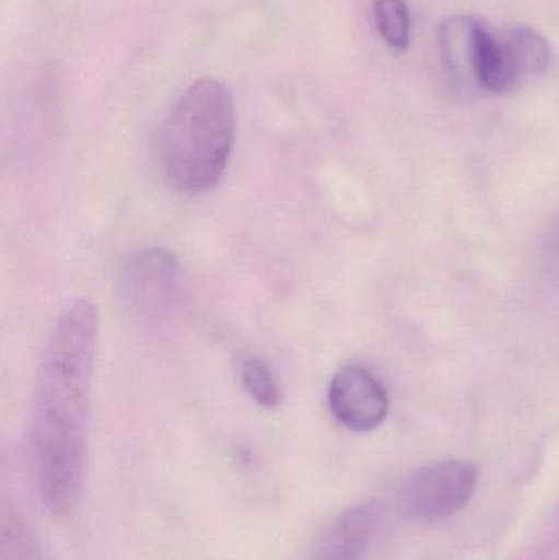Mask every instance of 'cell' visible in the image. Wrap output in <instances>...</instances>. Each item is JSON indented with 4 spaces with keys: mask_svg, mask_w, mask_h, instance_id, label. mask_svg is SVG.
Returning a JSON list of instances; mask_svg holds the SVG:
<instances>
[{
    "mask_svg": "<svg viewBox=\"0 0 559 560\" xmlns=\"http://www.w3.org/2000/svg\"><path fill=\"white\" fill-rule=\"evenodd\" d=\"M97 338L94 303L88 299L69 303L46 339L33 382V469L39 499L55 516L72 512L84 492Z\"/></svg>",
    "mask_w": 559,
    "mask_h": 560,
    "instance_id": "1",
    "label": "cell"
},
{
    "mask_svg": "<svg viewBox=\"0 0 559 560\" xmlns=\"http://www.w3.org/2000/svg\"><path fill=\"white\" fill-rule=\"evenodd\" d=\"M232 91L216 78L193 82L174 102L158 133V166L184 196L213 189L225 174L235 141Z\"/></svg>",
    "mask_w": 559,
    "mask_h": 560,
    "instance_id": "2",
    "label": "cell"
},
{
    "mask_svg": "<svg viewBox=\"0 0 559 560\" xmlns=\"http://www.w3.org/2000/svg\"><path fill=\"white\" fill-rule=\"evenodd\" d=\"M479 470L466 460L449 459L416 470L404 483L400 509L419 522H440L462 512L478 489Z\"/></svg>",
    "mask_w": 559,
    "mask_h": 560,
    "instance_id": "3",
    "label": "cell"
},
{
    "mask_svg": "<svg viewBox=\"0 0 559 560\" xmlns=\"http://www.w3.org/2000/svg\"><path fill=\"white\" fill-rule=\"evenodd\" d=\"M183 272L173 253L148 248L135 253L121 269L120 293L130 312L144 323L167 318L179 302Z\"/></svg>",
    "mask_w": 559,
    "mask_h": 560,
    "instance_id": "4",
    "label": "cell"
},
{
    "mask_svg": "<svg viewBox=\"0 0 559 560\" xmlns=\"http://www.w3.org/2000/svg\"><path fill=\"white\" fill-rule=\"evenodd\" d=\"M328 407L338 423L354 433H368L386 420L389 397L370 371L360 365H347L331 378Z\"/></svg>",
    "mask_w": 559,
    "mask_h": 560,
    "instance_id": "5",
    "label": "cell"
},
{
    "mask_svg": "<svg viewBox=\"0 0 559 560\" xmlns=\"http://www.w3.org/2000/svg\"><path fill=\"white\" fill-rule=\"evenodd\" d=\"M381 522L380 503H360L345 510L318 539L312 560H368Z\"/></svg>",
    "mask_w": 559,
    "mask_h": 560,
    "instance_id": "6",
    "label": "cell"
},
{
    "mask_svg": "<svg viewBox=\"0 0 559 560\" xmlns=\"http://www.w3.org/2000/svg\"><path fill=\"white\" fill-rule=\"evenodd\" d=\"M501 46L509 71L515 82L528 75L541 74L550 65V45L537 30L531 26H512L502 39Z\"/></svg>",
    "mask_w": 559,
    "mask_h": 560,
    "instance_id": "7",
    "label": "cell"
},
{
    "mask_svg": "<svg viewBox=\"0 0 559 560\" xmlns=\"http://www.w3.org/2000/svg\"><path fill=\"white\" fill-rule=\"evenodd\" d=\"M475 74L476 81L496 94H505L517 85L505 62L501 42L494 38L481 23L475 35Z\"/></svg>",
    "mask_w": 559,
    "mask_h": 560,
    "instance_id": "8",
    "label": "cell"
},
{
    "mask_svg": "<svg viewBox=\"0 0 559 560\" xmlns=\"http://www.w3.org/2000/svg\"><path fill=\"white\" fill-rule=\"evenodd\" d=\"M478 23L471 16L456 15L442 26V49L446 68L456 78L475 74V35Z\"/></svg>",
    "mask_w": 559,
    "mask_h": 560,
    "instance_id": "9",
    "label": "cell"
},
{
    "mask_svg": "<svg viewBox=\"0 0 559 560\" xmlns=\"http://www.w3.org/2000/svg\"><path fill=\"white\" fill-rule=\"evenodd\" d=\"M0 560H46L36 533L15 510H2Z\"/></svg>",
    "mask_w": 559,
    "mask_h": 560,
    "instance_id": "10",
    "label": "cell"
},
{
    "mask_svg": "<svg viewBox=\"0 0 559 560\" xmlns=\"http://www.w3.org/2000/svg\"><path fill=\"white\" fill-rule=\"evenodd\" d=\"M240 381L253 400L265 408L281 404V387L269 365L256 355H245L238 364Z\"/></svg>",
    "mask_w": 559,
    "mask_h": 560,
    "instance_id": "11",
    "label": "cell"
},
{
    "mask_svg": "<svg viewBox=\"0 0 559 560\" xmlns=\"http://www.w3.org/2000/svg\"><path fill=\"white\" fill-rule=\"evenodd\" d=\"M374 19L381 36L391 48L403 51L409 46V9L404 0H376Z\"/></svg>",
    "mask_w": 559,
    "mask_h": 560,
    "instance_id": "12",
    "label": "cell"
},
{
    "mask_svg": "<svg viewBox=\"0 0 559 560\" xmlns=\"http://www.w3.org/2000/svg\"><path fill=\"white\" fill-rule=\"evenodd\" d=\"M548 248L559 258V217L551 226L550 236H548Z\"/></svg>",
    "mask_w": 559,
    "mask_h": 560,
    "instance_id": "13",
    "label": "cell"
}]
</instances>
